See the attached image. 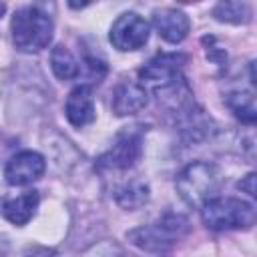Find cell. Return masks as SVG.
<instances>
[{
  "label": "cell",
  "mask_w": 257,
  "mask_h": 257,
  "mask_svg": "<svg viewBox=\"0 0 257 257\" xmlns=\"http://www.w3.org/2000/svg\"><path fill=\"white\" fill-rule=\"evenodd\" d=\"M12 42L22 52H36L52 40V18L38 6H22L12 16Z\"/></svg>",
  "instance_id": "obj_1"
},
{
  "label": "cell",
  "mask_w": 257,
  "mask_h": 257,
  "mask_svg": "<svg viewBox=\"0 0 257 257\" xmlns=\"http://www.w3.org/2000/svg\"><path fill=\"white\" fill-rule=\"evenodd\" d=\"M201 219L209 229H249L255 223V209L251 203L235 197H213L201 205Z\"/></svg>",
  "instance_id": "obj_2"
},
{
  "label": "cell",
  "mask_w": 257,
  "mask_h": 257,
  "mask_svg": "<svg viewBox=\"0 0 257 257\" xmlns=\"http://www.w3.org/2000/svg\"><path fill=\"white\" fill-rule=\"evenodd\" d=\"M219 171L209 163H193L177 177V189L181 197L195 207H201L215 197L219 189Z\"/></svg>",
  "instance_id": "obj_3"
},
{
  "label": "cell",
  "mask_w": 257,
  "mask_h": 257,
  "mask_svg": "<svg viewBox=\"0 0 257 257\" xmlns=\"http://www.w3.org/2000/svg\"><path fill=\"white\" fill-rule=\"evenodd\" d=\"M187 231V219L181 215H165L163 219H159L157 223L149 225V227H141L128 233V239L149 251H163L165 247H169L181 233Z\"/></svg>",
  "instance_id": "obj_4"
},
{
  "label": "cell",
  "mask_w": 257,
  "mask_h": 257,
  "mask_svg": "<svg viewBox=\"0 0 257 257\" xmlns=\"http://www.w3.org/2000/svg\"><path fill=\"white\" fill-rule=\"evenodd\" d=\"M185 56L171 52V54H157L155 58H151L141 70V84L147 88H155V90H167L177 86V82L181 80V70L185 64Z\"/></svg>",
  "instance_id": "obj_5"
},
{
  "label": "cell",
  "mask_w": 257,
  "mask_h": 257,
  "mask_svg": "<svg viewBox=\"0 0 257 257\" xmlns=\"http://www.w3.org/2000/svg\"><path fill=\"white\" fill-rule=\"evenodd\" d=\"M108 38L118 50H139L149 40V22L135 12H124L112 22Z\"/></svg>",
  "instance_id": "obj_6"
},
{
  "label": "cell",
  "mask_w": 257,
  "mask_h": 257,
  "mask_svg": "<svg viewBox=\"0 0 257 257\" xmlns=\"http://www.w3.org/2000/svg\"><path fill=\"white\" fill-rule=\"evenodd\" d=\"M143 153V141L141 135L137 133H122L116 143L98 159V167L100 169H116V171H124L137 165V161L141 159Z\"/></svg>",
  "instance_id": "obj_7"
},
{
  "label": "cell",
  "mask_w": 257,
  "mask_h": 257,
  "mask_svg": "<svg viewBox=\"0 0 257 257\" xmlns=\"http://www.w3.org/2000/svg\"><path fill=\"white\" fill-rule=\"evenodd\" d=\"M44 167H46L44 157L38 155L36 151H20L14 157H10V161L6 163L4 177L8 185L24 187L40 179L44 173Z\"/></svg>",
  "instance_id": "obj_8"
},
{
  "label": "cell",
  "mask_w": 257,
  "mask_h": 257,
  "mask_svg": "<svg viewBox=\"0 0 257 257\" xmlns=\"http://www.w3.org/2000/svg\"><path fill=\"white\" fill-rule=\"evenodd\" d=\"M153 24H155V30L159 32V36L163 40L171 42V44L181 42L189 34V28H191L189 16L183 10H177V8L157 10L153 14Z\"/></svg>",
  "instance_id": "obj_9"
},
{
  "label": "cell",
  "mask_w": 257,
  "mask_h": 257,
  "mask_svg": "<svg viewBox=\"0 0 257 257\" xmlns=\"http://www.w3.org/2000/svg\"><path fill=\"white\" fill-rule=\"evenodd\" d=\"M64 112L70 124L74 126H84L94 120V98H92V88L88 84H78L76 88L70 90Z\"/></svg>",
  "instance_id": "obj_10"
},
{
  "label": "cell",
  "mask_w": 257,
  "mask_h": 257,
  "mask_svg": "<svg viewBox=\"0 0 257 257\" xmlns=\"http://www.w3.org/2000/svg\"><path fill=\"white\" fill-rule=\"evenodd\" d=\"M149 102V92L139 82H122L112 92V110L118 116L141 112Z\"/></svg>",
  "instance_id": "obj_11"
},
{
  "label": "cell",
  "mask_w": 257,
  "mask_h": 257,
  "mask_svg": "<svg viewBox=\"0 0 257 257\" xmlns=\"http://www.w3.org/2000/svg\"><path fill=\"white\" fill-rule=\"evenodd\" d=\"M38 201L40 199H38V193L36 191H26L24 195H20L16 199L6 201L4 207H2V213H4V217L10 223H14V225H26L34 217V213H36Z\"/></svg>",
  "instance_id": "obj_12"
},
{
  "label": "cell",
  "mask_w": 257,
  "mask_h": 257,
  "mask_svg": "<svg viewBox=\"0 0 257 257\" xmlns=\"http://www.w3.org/2000/svg\"><path fill=\"white\" fill-rule=\"evenodd\" d=\"M50 66H52V72L60 80H72V78H76L80 74V66H78L76 58L62 44L52 48V52H50Z\"/></svg>",
  "instance_id": "obj_13"
},
{
  "label": "cell",
  "mask_w": 257,
  "mask_h": 257,
  "mask_svg": "<svg viewBox=\"0 0 257 257\" xmlns=\"http://www.w3.org/2000/svg\"><path fill=\"white\" fill-rule=\"evenodd\" d=\"M149 199V187L143 181H131L116 189V203L124 209H139Z\"/></svg>",
  "instance_id": "obj_14"
},
{
  "label": "cell",
  "mask_w": 257,
  "mask_h": 257,
  "mask_svg": "<svg viewBox=\"0 0 257 257\" xmlns=\"http://www.w3.org/2000/svg\"><path fill=\"white\" fill-rule=\"evenodd\" d=\"M213 16L221 22L241 24V22H247L251 18V10L243 2H219L213 10Z\"/></svg>",
  "instance_id": "obj_15"
},
{
  "label": "cell",
  "mask_w": 257,
  "mask_h": 257,
  "mask_svg": "<svg viewBox=\"0 0 257 257\" xmlns=\"http://www.w3.org/2000/svg\"><path fill=\"white\" fill-rule=\"evenodd\" d=\"M227 104H229V108L235 112V116L241 118L243 122H247V124L255 122L257 110H255L253 96H251L249 92H233V94H229Z\"/></svg>",
  "instance_id": "obj_16"
},
{
  "label": "cell",
  "mask_w": 257,
  "mask_h": 257,
  "mask_svg": "<svg viewBox=\"0 0 257 257\" xmlns=\"http://www.w3.org/2000/svg\"><path fill=\"white\" fill-rule=\"evenodd\" d=\"M239 189H241V191H245L247 195L255 197V173H249V175L239 183Z\"/></svg>",
  "instance_id": "obj_17"
}]
</instances>
